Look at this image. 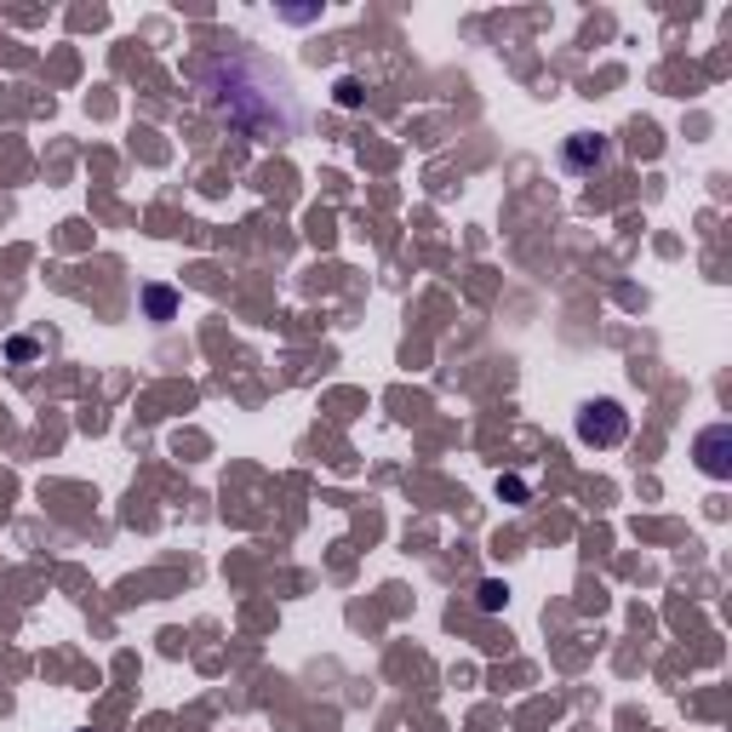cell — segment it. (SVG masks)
<instances>
[{
	"mask_svg": "<svg viewBox=\"0 0 732 732\" xmlns=\"http://www.w3.org/2000/svg\"><path fill=\"white\" fill-rule=\"evenodd\" d=\"M207 87L218 92V109H229V120H240L247 132H253V103L269 109V120H275L280 132L298 127V109H293L287 80L269 75V69L253 63V58H218V63L207 69Z\"/></svg>",
	"mask_w": 732,
	"mask_h": 732,
	"instance_id": "cell-1",
	"label": "cell"
},
{
	"mask_svg": "<svg viewBox=\"0 0 732 732\" xmlns=\"http://www.w3.org/2000/svg\"><path fill=\"white\" fill-rule=\"evenodd\" d=\"M624 429H630V418H624L619 400H595V406H584V413H578V435L590 446H619Z\"/></svg>",
	"mask_w": 732,
	"mask_h": 732,
	"instance_id": "cell-2",
	"label": "cell"
},
{
	"mask_svg": "<svg viewBox=\"0 0 732 732\" xmlns=\"http://www.w3.org/2000/svg\"><path fill=\"white\" fill-rule=\"evenodd\" d=\"M699 464H704V475H715V481L732 475V429H726V424H715V429L699 435Z\"/></svg>",
	"mask_w": 732,
	"mask_h": 732,
	"instance_id": "cell-3",
	"label": "cell"
},
{
	"mask_svg": "<svg viewBox=\"0 0 732 732\" xmlns=\"http://www.w3.org/2000/svg\"><path fill=\"white\" fill-rule=\"evenodd\" d=\"M606 155H613V144L584 132V138L566 144V167H573V172H590V167H606Z\"/></svg>",
	"mask_w": 732,
	"mask_h": 732,
	"instance_id": "cell-4",
	"label": "cell"
},
{
	"mask_svg": "<svg viewBox=\"0 0 732 732\" xmlns=\"http://www.w3.org/2000/svg\"><path fill=\"white\" fill-rule=\"evenodd\" d=\"M144 309H149L155 320H172V309H178L172 287H149V293H144Z\"/></svg>",
	"mask_w": 732,
	"mask_h": 732,
	"instance_id": "cell-5",
	"label": "cell"
},
{
	"mask_svg": "<svg viewBox=\"0 0 732 732\" xmlns=\"http://www.w3.org/2000/svg\"><path fill=\"white\" fill-rule=\"evenodd\" d=\"M504 601H510V590H504L498 578H486V584L475 590V606H481V613H498V606H504Z\"/></svg>",
	"mask_w": 732,
	"mask_h": 732,
	"instance_id": "cell-6",
	"label": "cell"
},
{
	"mask_svg": "<svg viewBox=\"0 0 732 732\" xmlns=\"http://www.w3.org/2000/svg\"><path fill=\"white\" fill-rule=\"evenodd\" d=\"M338 103H344V109L360 103V87H355V80H338Z\"/></svg>",
	"mask_w": 732,
	"mask_h": 732,
	"instance_id": "cell-7",
	"label": "cell"
}]
</instances>
